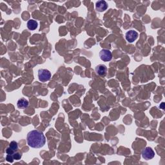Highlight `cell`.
<instances>
[{
  "mask_svg": "<svg viewBox=\"0 0 165 165\" xmlns=\"http://www.w3.org/2000/svg\"><path fill=\"white\" fill-rule=\"evenodd\" d=\"M27 144L33 149H40L46 143V138L41 131L34 130L28 133L27 136Z\"/></svg>",
  "mask_w": 165,
  "mask_h": 165,
  "instance_id": "cell-1",
  "label": "cell"
},
{
  "mask_svg": "<svg viewBox=\"0 0 165 165\" xmlns=\"http://www.w3.org/2000/svg\"><path fill=\"white\" fill-rule=\"evenodd\" d=\"M39 80L41 82H46L49 81L51 77V73L48 70L41 69L38 70Z\"/></svg>",
  "mask_w": 165,
  "mask_h": 165,
  "instance_id": "cell-2",
  "label": "cell"
},
{
  "mask_svg": "<svg viewBox=\"0 0 165 165\" xmlns=\"http://www.w3.org/2000/svg\"><path fill=\"white\" fill-rule=\"evenodd\" d=\"M155 156V152L150 147H146L142 152V157L145 160H150Z\"/></svg>",
  "mask_w": 165,
  "mask_h": 165,
  "instance_id": "cell-3",
  "label": "cell"
},
{
  "mask_svg": "<svg viewBox=\"0 0 165 165\" xmlns=\"http://www.w3.org/2000/svg\"><path fill=\"white\" fill-rule=\"evenodd\" d=\"M99 57L102 61H110L112 58V54L110 50L108 49H102L99 52Z\"/></svg>",
  "mask_w": 165,
  "mask_h": 165,
  "instance_id": "cell-4",
  "label": "cell"
},
{
  "mask_svg": "<svg viewBox=\"0 0 165 165\" xmlns=\"http://www.w3.org/2000/svg\"><path fill=\"white\" fill-rule=\"evenodd\" d=\"M138 33L135 30H130L125 34V38H126V39L129 43H133L138 39Z\"/></svg>",
  "mask_w": 165,
  "mask_h": 165,
  "instance_id": "cell-5",
  "label": "cell"
},
{
  "mask_svg": "<svg viewBox=\"0 0 165 165\" xmlns=\"http://www.w3.org/2000/svg\"><path fill=\"white\" fill-rule=\"evenodd\" d=\"M108 8V4L105 1H98L95 3V9L98 12L103 13Z\"/></svg>",
  "mask_w": 165,
  "mask_h": 165,
  "instance_id": "cell-6",
  "label": "cell"
},
{
  "mask_svg": "<svg viewBox=\"0 0 165 165\" xmlns=\"http://www.w3.org/2000/svg\"><path fill=\"white\" fill-rule=\"evenodd\" d=\"M95 72L97 74L100 76H105L107 72V67L106 65L100 64L97 66L95 69Z\"/></svg>",
  "mask_w": 165,
  "mask_h": 165,
  "instance_id": "cell-7",
  "label": "cell"
},
{
  "mask_svg": "<svg viewBox=\"0 0 165 165\" xmlns=\"http://www.w3.org/2000/svg\"><path fill=\"white\" fill-rule=\"evenodd\" d=\"M28 104H29L28 101L24 98H21L17 102V106H18L19 109H26V108L28 107Z\"/></svg>",
  "mask_w": 165,
  "mask_h": 165,
  "instance_id": "cell-8",
  "label": "cell"
},
{
  "mask_svg": "<svg viewBox=\"0 0 165 165\" xmlns=\"http://www.w3.org/2000/svg\"><path fill=\"white\" fill-rule=\"evenodd\" d=\"M27 28L30 30H34L38 28V22L34 20H30L27 22Z\"/></svg>",
  "mask_w": 165,
  "mask_h": 165,
  "instance_id": "cell-9",
  "label": "cell"
},
{
  "mask_svg": "<svg viewBox=\"0 0 165 165\" xmlns=\"http://www.w3.org/2000/svg\"><path fill=\"white\" fill-rule=\"evenodd\" d=\"M9 147L11 149H13L14 152H16L17 150H18V145L17 142H16L15 141H13L10 142V143L9 145Z\"/></svg>",
  "mask_w": 165,
  "mask_h": 165,
  "instance_id": "cell-10",
  "label": "cell"
},
{
  "mask_svg": "<svg viewBox=\"0 0 165 165\" xmlns=\"http://www.w3.org/2000/svg\"><path fill=\"white\" fill-rule=\"evenodd\" d=\"M13 157H14V159H15V160L18 161V160H20V159H21L22 156H21V153H20L19 152H15L13 154Z\"/></svg>",
  "mask_w": 165,
  "mask_h": 165,
  "instance_id": "cell-11",
  "label": "cell"
},
{
  "mask_svg": "<svg viewBox=\"0 0 165 165\" xmlns=\"http://www.w3.org/2000/svg\"><path fill=\"white\" fill-rule=\"evenodd\" d=\"M5 159H6V161L9 162V163H13L14 159V157H13V155H8L6 156V158H5Z\"/></svg>",
  "mask_w": 165,
  "mask_h": 165,
  "instance_id": "cell-12",
  "label": "cell"
},
{
  "mask_svg": "<svg viewBox=\"0 0 165 165\" xmlns=\"http://www.w3.org/2000/svg\"><path fill=\"white\" fill-rule=\"evenodd\" d=\"M15 152H14L13 149H11L10 147L7 148V149H6V153L8 155H13Z\"/></svg>",
  "mask_w": 165,
  "mask_h": 165,
  "instance_id": "cell-13",
  "label": "cell"
}]
</instances>
